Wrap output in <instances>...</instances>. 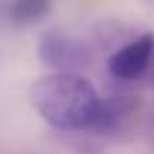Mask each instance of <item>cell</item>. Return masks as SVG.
I'll use <instances>...</instances> for the list:
<instances>
[{
  "label": "cell",
  "mask_w": 154,
  "mask_h": 154,
  "mask_svg": "<svg viewBox=\"0 0 154 154\" xmlns=\"http://www.w3.org/2000/svg\"><path fill=\"white\" fill-rule=\"evenodd\" d=\"M29 98L40 119L63 132L89 130L100 100L85 76L67 72L40 76L31 85Z\"/></svg>",
  "instance_id": "6da1fadb"
},
{
  "label": "cell",
  "mask_w": 154,
  "mask_h": 154,
  "mask_svg": "<svg viewBox=\"0 0 154 154\" xmlns=\"http://www.w3.org/2000/svg\"><path fill=\"white\" fill-rule=\"evenodd\" d=\"M51 9V0H14L9 16L18 25H34L42 20Z\"/></svg>",
  "instance_id": "5b68a950"
},
{
  "label": "cell",
  "mask_w": 154,
  "mask_h": 154,
  "mask_svg": "<svg viewBox=\"0 0 154 154\" xmlns=\"http://www.w3.org/2000/svg\"><path fill=\"white\" fill-rule=\"evenodd\" d=\"M36 51H38V60L54 72L78 74L92 63V54L85 47V42L56 29H49L40 36Z\"/></svg>",
  "instance_id": "7a4b0ae2"
},
{
  "label": "cell",
  "mask_w": 154,
  "mask_h": 154,
  "mask_svg": "<svg viewBox=\"0 0 154 154\" xmlns=\"http://www.w3.org/2000/svg\"><path fill=\"white\" fill-rule=\"evenodd\" d=\"M152 63H154V36L141 34L139 38L119 47L107 58V69L119 81H136L150 72Z\"/></svg>",
  "instance_id": "3957f363"
},
{
  "label": "cell",
  "mask_w": 154,
  "mask_h": 154,
  "mask_svg": "<svg viewBox=\"0 0 154 154\" xmlns=\"http://www.w3.org/2000/svg\"><path fill=\"white\" fill-rule=\"evenodd\" d=\"M141 107V100L127 94H114V96L100 98L94 121L89 125V132L94 134H112L119 132L136 116Z\"/></svg>",
  "instance_id": "277c9868"
}]
</instances>
